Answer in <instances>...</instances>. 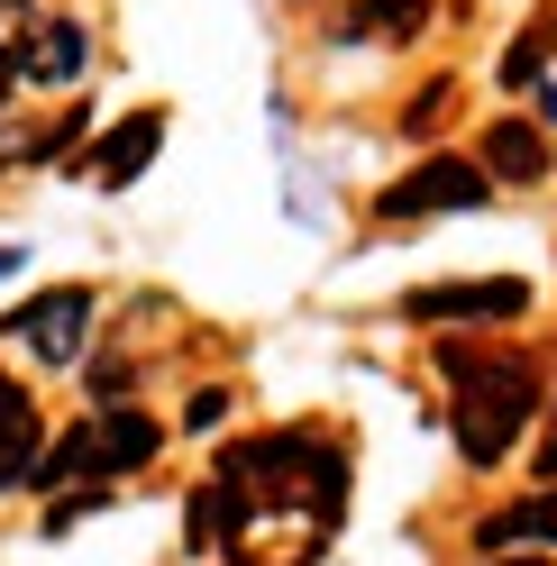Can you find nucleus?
<instances>
[{
    "label": "nucleus",
    "mask_w": 557,
    "mask_h": 566,
    "mask_svg": "<svg viewBox=\"0 0 557 566\" xmlns=\"http://www.w3.org/2000/svg\"><path fill=\"white\" fill-rule=\"evenodd\" d=\"M0 329H10V338H28V347L46 357V366H74L83 347H92V293H83V283H55V293H28V302H19V311H10Z\"/></svg>",
    "instance_id": "nucleus-2"
},
{
    "label": "nucleus",
    "mask_w": 557,
    "mask_h": 566,
    "mask_svg": "<svg viewBox=\"0 0 557 566\" xmlns=\"http://www.w3.org/2000/svg\"><path fill=\"white\" fill-rule=\"evenodd\" d=\"M10 92H19V46H0V111H10Z\"/></svg>",
    "instance_id": "nucleus-16"
},
{
    "label": "nucleus",
    "mask_w": 557,
    "mask_h": 566,
    "mask_svg": "<svg viewBox=\"0 0 557 566\" xmlns=\"http://www.w3.org/2000/svg\"><path fill=\"white\" fill-rule=\"evenodd\" d=\"M0 156H10V147H0Z\"/></svg>",
    "instance_id": "nucleus-20"
},
{
    "label": "nucleus",
    "mask_w": 557,
    "mask_h": 566,
    "mask_svg": "<svg viewBox=\"0 0 557 566\" xmlns=\"http://www.w3.org/2000/svg\"><path fill=\"white\" fill-rule=\"evenodd\" d=\"M548 46H557V38H548V28H530V38H521V46L503 55V83L521 92V83H530V74H539V64H548Z\"/></svg>",
    "instance_id": "nucleus-14"
},
{
    "label": "nucleus",
    "mask_w": 557,
    "mask_h": 566,
    "mask_svg": "<svg viewBox=\"0 0 557 566\" xmlns=\"http://www.w3.org/2000/svg\"><path fill=\"white\" fill-rule=\"evenodd\" d=\"M83 55H92V38H83L74 19H38V28L19 38V74H28V83H74Z\"/></svg>",
    "instance_id": "nucleus-6"
},
{
    "label": "nucleus",
    "mask_w": 557,
    "mask_h": 566,
    "mask_svg": "<svg viewBox=\"0 0 557 566\" xmlns=\"http://www.w3.org/2000/svg\"><path fill=\"white\" fill-rule=\"evenodd\" d=\"M484 174H494V184H539L548 174V137L530 128V119H494L484 128V156H475Z\"/></svg>",
    "instance_id": "nucleus-7"
},
{
    "label": "nucleus",
    "mask_w": 557,
    "mask_h": 566,
    "mask_svg": "<svg viewBox=\"0 0 557 566\" xmlns=\"http://www.w3.org/2000/svg\"><path fill=\"white\" fill-rule=\"evenodd\" d=\"M156 147H165V111H128L119 128H101V147L83 156V174H92L101 192H128L137 174L156 165Z\"/></svg>",
    "instance_id": "nucleus-5"
},
{
    "label": "nucleus",
    "mask_w": 557,
    "mask_h": 566,
    "mask_svg": "<svg viewBox=\"0 0 557 566\" xmlns=\"http://www.w3.org/2000/svg\"><path fill=\"white\" fill-rule=\"evenodd\" d=\"M530 311V283H421V293H402V321H421V329H448V321H521Z\"/></svg>",
    "instance_id": "nucleus-4"
},
{
    "label": "nucleus",
    "mask_w": 557,
    "mask_h": 566,
    "mask_svg": "<svg viewBox=\"0 0 557 566\" xmlns=\"http://www.w3.org/2000/svg\"><path fill=\"white\" fill-rule=\"evenodd\" d=\"M439 375H448V430H458L466 467H503L512 439L530 430L539 411V366L512 357V347H439Z\"/></svg>",
    "instance_id": "nucleus-1"
},
{
    "label": "nucleus",
    "mask_w": 557,
    "mask_h": 566,
    "mask_svg": "<svg viewBox=\"0 0 557 566\" xmlns=\"http://www.w3.org/2000/svg\"><path fill=\"white\" fill-rule=\"evenodd\" d=\"M421 28H430V0H366V10H347V38L402 46V38H421Z\"/></svg>",
    "instance_id": "nucleus-11"
},
{
    "label": "nucleus",
    "mask_w": 557,
    "mask_h": 566,
    "mask_svg": "<svg viewBox=\"0 0 557 566\" xmlns=\"http://www.w3.org/2000/svg\"><path fill=\"white\" fill-rule=\"evenodd\" d=\"M156 457V420L147 411H111L101 420V467H147Z\"/></svg>",
    "instance_id": "nucleus-12"
},
{
    "label": "nucleus",
    "mask_w": 557,
    "mask_h": 566,
    "mask_svg": "<svg viewBox=\"0 0 557 566\" xmlns=\"http://www.w3.org/2000/svg\"><path fill=\"white\" fill-rule=\"evenodd\" d=\"M183 420H192V430H220V420H229V384H201Z\"/></svg>",
    "instance_id": "nucleus-15"
},
{
    "label": "nucleus",
    "mask_w": 557,
    "mask_h": 566,
    "mask_svg": "<svg viewBox=\"0 0 557 566\" xmlns=\"http://www.w3.org/2000/svg\"><path fill=\"white\" fill-rule=\"evenodd\" d=\"M484 192H494V174L466 165V156H430L411 165L402 184H385V220H430V210H475Z\"/></svg>",
    "instance_id": "nucleus-3"
},
{
    "label": "nucleus",
    "mask_w": 557,
    "mask_h": 566,
    "mask_svg": "<svg viewBox=\"0 0 557 566\" xmlns=\"http://www.w3.org/2000/svg\"><path fill=\"white\" fill-rule=\"evenodd\" d=\"M530 475H539V484H557V439L539 448V467H530Z\"/></svg>",
    "instance_id": "nucleus-17"
},
{
    "label": "nucleus",
    "mask_w": 557,
    "mask_h": 566,
    "mask_svg": "<svg viewBox=\"0 0 557 566\" xmlns=\"http://www.w3.org/2000/svg\"><path fill=\"white\" fill-rule=\"evenodd\" d=\"M92 467H101V430L83 420V430H64L38 467H28V493H55V484H74V475H92Z\"/></svg>",
    "instance_id": "nucleus-10"
},
{
    "label": "nucleus",
    "mask_w": 557,
    "mask_h": 566,
    "mask_svg": "<svg viewBox=\"0 0 557 566\" xmlns=\"http://www.w3.org/2000/svg\"><path fill=\"white\" fill-rule=\"evenodd\" d=\"M0 274H19V247H0Z\"/></svg>",
    "instance_id": "nucleus-18"
},
{
    "label": "nucleus",
    "mask_w": 557,
    "mask_h": 566,
    "mask_svg": "<svg viewBox=\"0 0 557 566\" xmlns=\"http://www.w3.org/2000/svg\"><path fill=\"white\" fill-rule=\"evenodd\" d=\"M557 539V493H539V503H512V512H494L475 530V548L494 557V548H548Z\"/></svg>",
    "instance_id": "nucleus-9"
},
{
    "label": "nucleus",
    "mask_w": 557,
    "mask_h": 566,
    "mask_svg": "<svg viewBox=\"0 0 557 566\" xmlns=\"http://www.w3.org/2000/svg\"><path fill=\"white\" fill-rule=\"evenodd\" d=\"M28 467H38V402L0 375V493L28 484Z\"/></svg>",
    "instance_id": "nucleus-8"
},
{
    "label": "nucleus",
    "mask_w": 557,
    "mask_h": 566,
    "mask_svg": "<svg viewBox=\"0 0 557 566\" xmlns=\"http://www.w3.org/2000/svg\"><path fill=\"white\" fill-rule=\"evenodd\" d=\"M0 10H28V0H0Z\"/></svg>",
    "instance_id": "nucleus-19"
},
{
    "label": "nucleus",
    "mask_w": 557,
    "mask_h": 566,
    "mask_svg": "<svg viewBox=\"0 0 557 566\" xmlns=\"http://www.w3.org/2000/svg\"><path fill=\"white\" fill-rule=\"evenodd\" d=\"M448 111H458V83H421V92H411V111H402V128H411V137H430Z\"/></svg>",
    "instance_id": "nucleus-13"
}]
</instances>
